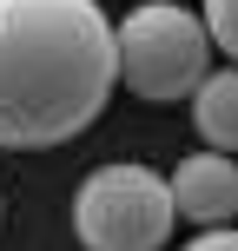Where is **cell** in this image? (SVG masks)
Here are the masks:
<instances>
[{
  "label": "cell",
  "instance_id": "obj_6",
  "mask_svg": "<svg viewBox=\"0 0 238 251\" xmlns=\"http://www.w3.org/2000/svg\"><path fill=\"white\" fill-rule=\"evenodd\" d=\"M205 40L212 53H238V0H205Z\"/></svg>",
  "mask_w": 238,
  "mask_h": 251
},
{
  "label": "cell",
  "instance_id": "obj_3",
  "mask_svg": "<svg viewBox=\"0 0 238 251\" xmlns=\"http://www.w3.org/2000/svg\"><path fill=\"white\" fill-rule=\"evenodd\" d=\"M172 225H179L172 192L139 159L100 165L73 199V231H79L86 251H159L172 238Z\"/></svg>",
  "mask_w": 238,
  "mask_h": 251
},
{
  "label": "cell",
  "instance_id": "obj_7",
  "mask_svg": "<svg viewBox=\"0 0 238 251\" xmlns=\"http://www.w3.org/2000/svg\"><path fill=\"white\" fill-rule=\"evenodd\" d=\"M185 251H238V231L232 225H199V238H192Z\"/></svg>",
  "mask_w": 238,
  "mask_h": 251
},
{
  "label": "cell",
  "instance_id": "obj_1",
  "mask_svg": "<svg viewBox=\"0 0 238 251\" xmlns=\"http://www.w3.org/2000/svg\"><path fill=\"white\" fill-rule=\"evenodd\" d=\"M119 86L100 0H0V146L47 152L79 139Z\"/></svg>",
  "mask_w": 238,
  "mask_h": 251
},
{
  "label": "cell",
  "instance_id": "obj_2",
  "mask_svg": "<svg viewBox=\"0 0 238 251\" xmlns=\"http://www.w3.org/2000/svg\"><path fill=\"white\" fill-rule=\"evenodd\" d=\"M113 66L139 100L172 106L192 100V86L212 73V40L185 0H146L113 26Z\"/></svg>",
  "mask_w": 238,
  "mask_h": 251
},
{
  "label": "cell",
  "instance_id": "obj_4",
  "mask_svg": "<svg viewBox=\"0 0 238 251\" xmlns=\"http://www.w3.org/2000/svg\"><path fill=\"white\" fill-rule=\"evenodd\" d=\"M165 192H172V212L192 218V225H232L238 212V165L232 152H192V159L172 165V178H165Z\"/></svg>",
  "mask_w": 238,
  "mask_h": 251
},
{
  "label": "cell",
  "instance_id": "obj_5",
  "mask_svg": "<svg viewBox=\"0 0 238 251\" xmlns=\"http://www.w3.org/2000/svg\"><path fill=\"white\" fill-rule=\"evenodd\" d=\"M192 119L212 152H238V73H205L192 86Z\"/></svg>",
  "mask_w": 238,
  "mask_h": 251
}]
</instances>
